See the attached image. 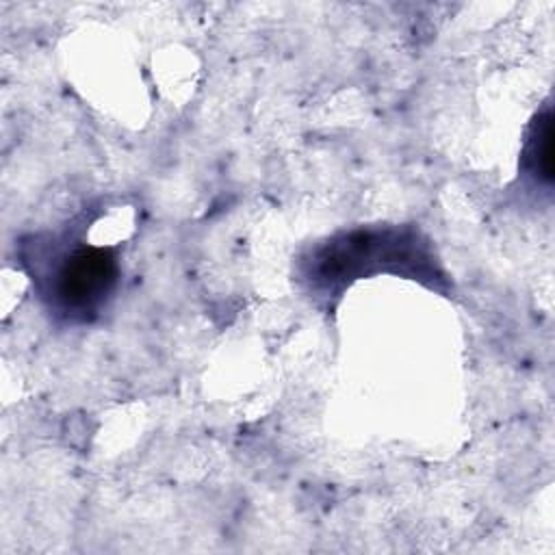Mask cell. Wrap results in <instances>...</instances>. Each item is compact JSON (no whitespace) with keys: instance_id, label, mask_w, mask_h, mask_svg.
<instances>
[{"instance_id":"1","label":"cell","mask_w":555,"mask_h":555,"mask_svg":"<svg viewBox=\"0 0 555 555\" xmlns=\"http://www.w3.org/2000/svg\"><path fill=\"white\" fill-rule=\"evenodd\" d=\"M392 273L449 293V275L429 236L414 223H377L334 232L295 260V282L319 306L334 308L362 278Z\"/></svg>"},{"instance_id":"2","label":"cell","mask_w":555,"mask_h":555,"mask_svg":"<svg viewBox=\"0 0 555 555\" xmlns=\"http://www.w3.org/2000/svg\"><path fill=\"white\" fill-rule=\"evenodd\" d=\"M22 260L43 310L61 325L98 321L121 278L117 247L91 245L69 230L30 236Z\"/></svg>"},{"instance_id":"3","label":"cell","mask_w":555,"mask_h":555,"mask_svg":"<svg viewBox=\"0 0 555 555\" xmlns=\"http://www.w3.org/2000/svg\"><path fill=\"white\" fill-rule=\"evenodd\" d=\"M522 171L531 176L535 184H553V113L546 106L538 113L527 130V141L522 147Z\"/></svg>"}]
</instances>
